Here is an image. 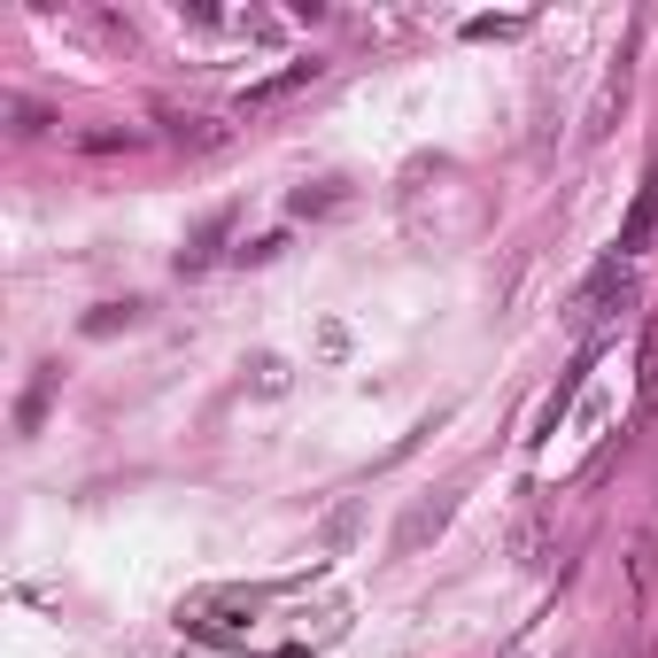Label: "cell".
<instances>
[{
    "label": "cell",
    "instance_id": "cell-13",
    "mask_svg": "<svg viewBox=\"0 0 658 658\" xmlns=\"http://www.w3.org/2000/svg\"><path fill=\"white\" fill-rule=\"evenodd\" d=\"M326 209H341V194H333V186H318V194L303 186V194H295V217H326Z\"/></svg>",
    "mask_w": 658,
    "mask_h": 658
},
{
    "label": "cell",
    "instance_id": "cell-6",
    "mask_svg": "<svg viewBox=\"0 0 658 658\" xmlns=\"http://www.w3.org/2000/svg\"><path fill=\"white\" fill-rule=\"evenodd\" d=\"M636 411H658V318L644 326V356H636Z\"/></svg>",
    "mask_w": 658,
    "mask_h": 658
},
{
    "label": "cell",
    "instance_id": "cell-10",
    "mask_svg": "<svg viewBox=\"0 0 658 658\" xmlns=\"http://www.w3.org/2000/svg\"><path fill=\"white\" fill-rule=\"evenodd\" d=\"M225 233H233V217H225V209H217V217H209V225H202V240H194V248H186V256H178V272H202V264H209V256H217V240H225Z\"/></svg>",
    "mask_w": 658,
    "mask_h": 658
},
{
    "label": "cell",
    "instance_id": "cell-2",
    "mask_svg": "<svg viewBox=\"0 0 658 658\" xmlns=\"http://www.w3.org/2000/svg\"><path fill=\"white\" fill-rule=\"evenodd\" d=\"M628 86H636V39L612 55V70H605V86H597V101H589V117H581V140L597 148L605 132H612V117L628 109Z\"/></svg>",
    "mask_w": 658,
    "mask_h": 658
},
{
    "label": "cell",
    "instance_id": "cell-16",
    "mask_svg": "<svg viewBox=\"0 0 658 658\" xmlns=\"http://www.w3.org/2000/svg\"><path fill=\"white\" fill-rule=\"evenodd\" d=\"M279 248H287V240H279V233H264V240H248V248H240V264H272Z\"/></svg>",
    "mask_w": 658,
    "mask_h": 658
},
{
    "label": "cell",
    "instance_id": "cell-4",
    "mask_svg": "<svg viewBox=\"0 0 658 658\" xmlns=\"http://www.w3.org/2000/svg\"><path fill=\"white\" fill-rule=\"evenodd\" d=\"M658 248V178L636 194V209L620 217V256H651Z\"/></svg>",
    "mask_w": 658,
    "mask_h": 658
},
{
    "label": "cell",
    "instance_id": "cell-14",
    "mask_svg": "<svg viewBox=\"0 0 658 658\" xmlns=\"http://www.w3.org/2000/svg\"><path fill=\"white\" fill-rule=\"evenodd\" d=\"M8 117H16L8 132H39V125H47V109H39V101H16V94H8Z\"/></svg>",
    "mask_w": 658,
    "mask_h": 658
},
{
    "label": "cell",
    "instance_id": "cell-15",
    "mask_svg": "<svg viewBox=\"0 0 658 658\" xmlns=\"http://www.w3.org/2000/svg\"><path fill=\"white\" fill-rule=\"evenodd\" d=\"M248 372H256V387H264V395H279V387H287V364H279V356H256Z\"/></svg>",
    "mask_w": 658,
    "mask_h": 658
},
{
    "label": "cell",
    "instance_id": "cell-9",
    "mask_svg": "<svg viewBox=\"0 0 658 658\" xmlns=\"http://www.w3.org/2000/svg\"><path fill=\"white\" fill-rule=\"evenodd\" d=\"M628 573H636V589H644V597L658 589V527H644V534H636V550H628Z\"/></svg>",
    "mask_w": 658,
    "mask_h": 658
},
{
    "label": "cell",
    "instance_id": "cell-17",
    "mask_svg": "<svg viewBox=\"0 0 658 658\" xmlns=\"http://www.w3.org/2000/svg\"><path fill=\"white\" fill-rule=\"evenodd\" d=\"M348 534H356V503H341V511L326 519V542H348Z\"/></svg>",
    "mask_w": 658,
    "mask_h": 658
},
{
    "label": "cell",
    "instance_id": "cell-8",
    "mask_svg": "<svg viewBox=\"0 0 658 658\" xmlns=\"http://www.w3.org/2000/svg\"><path fill=\"white\" fill-rule=\"evenodd\" d=\"M148 318V303H101V311H86V333L101 341V333H132Z\"/></svg>",
    "mask_w": 658,
    "mask_h": 658
},
{
    "label": "cell",
    "instance_id": "cell-5",
    "mask_svg": "<svg viewBox=\"0 0 658 658\" xmlns=\"http://www.w3.org/2000/svg\"><path fill=\"white\" fill-rule=\"evenodd\" d=\"M318 70H326V62H287L279 78H264V86H248V94H240V109H272V101H287V94H303V86H318Z\"/></svg>",
    "mask_w": 658,
    "mask_h": 658
},
{
    "label": "cell",
    "instance_id": "cell-1",
    "mask_svg": "<svg viewBox=\"0 0 658 658\" xmlns=\"http://www.w3.org/2000/svg\"><path fill=\"white\" fill-rule=\"evenodd\" d=\"M458 495H465V489H434V495H419V503L395 519V558H419V550H426V542H434V534L458 519Z\"/></svg>",
    "mask_w": 658,
    "mask_h": 658
},
{
    "label": "cell",
    "instance_id": "cell-3",
    "mask_svg": "<svg viewBox=\"0 0 658 658\" xmlns=\"http://www.w3.org/2000/svg\"><path fill=\"white\" fill-rule=\"evenodd\" d=\"M612 295H628V256H605V264L581 279V295H573V311H566V318H573V333L597 326V318L612 311Z\"/></svg>",
    "mask_w": 658,
    "mask_h": 658
},
{
    "label": "cell",
    "instance_id": "cell-7",
    "mask_svg": "<svg viewBox=\"0 0 658 658\" xmlns=\"http://www.w3.org/2000/svg\"><path fill=\"white\" fill-rule=\"evenodd\" d=\"M55 380H62V372H55V364H39V380H31V387H23V403H16V434H39V419H47V395H55Z\"/></svg>",
    "mask_w": 658,
    "mask_h": 658
},
{
    "label": "cell",
    "instance_id": "cell-12",
    "mask_svg": "<svg viewBox=\"0 0 658 658\" xmlns=\"http://www.w3.org/2000/svg\"><path fill=\"white\" fill-rule=\"evenodd\" d=\"M527 31V16H473L465 23V39H519Z\"/></svg>",
    "mask_w": 658,
    "mask_h": 658
},
{
    "label": "cell",
    "instance_id": "cell-11",
    "mask_svg": "<svg viewBox=\"0 0 658 658\" xmlns=\"http://www.w3.org/2000/svg\"><path fill=\"white\" fill-rule=\"evenodd\" d=\"M170 140H186V148H217L225 125H209V117H170Z\"/></svg>",
    "mask_w": 658,
    "mask_h": 658
}]
</instances>
